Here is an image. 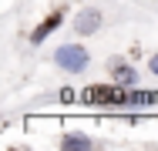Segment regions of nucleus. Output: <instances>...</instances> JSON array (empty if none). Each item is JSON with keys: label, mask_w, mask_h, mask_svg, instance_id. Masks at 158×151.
<instances>
[{"label": "nucleus", "mask_w": 158, "mask_h": 151, "mask_svg": "<svg viewBox=\"0 0 158 151\" xmlns=\"http://www.w3.org/2000/svg\"><path fill=\"white\" fill-rule=\"evenodd\" d=\"M88 51L84 47H77V44H64V47H57L54 51V64L61 67V71H67V74H81L84 67H88Z\"/></svg>", "instance_id": "nucleus-1"}, {"label": "nucleus", "mask_w": 158, "mask_h": 151, "mask_svg": "<svg viewBox=\"0 0 158 151\" xmlns=\"http://www.w3.org/2000/svg\"><path fill=\"white\" fill-rule=\"evenodd\" d=\"M98 27H101V10H98V7H84V10L74 17L77 37H91V34H98Z\"/></svg>", "instance_id": "nucleus-2"}, {"label": "nucleus", "mask_w": 158, "mask_h": 151, "mask_svg": "<svg viewBox=\"0 0 158 151\" xmlns=\"http://www.w3.org/2000/svg\"><path fill=\"white\" fill-rule=\"evenodd\" d=\"M108 71H111V77H114V84H125V88H135V81H138V71L125 64L121 57H111L108 60Z\"/></svg>", "instance_id": "nucleus-3"}, {"label": "nucleus", "mask_w": 158, "mask_h": 151, "mask_svg": "<svg viewBox=\"0 0 158 151\" xmlns=\"http://www.w3.org/2000/svg\"><path fill=\"white\" fill-rule=\"evenodd\" d=\"M61 20H64V10H54V14H47V17L40 20V27L31 34V44H34V47H37V44H44L51 30H57V27H61Z\"/></svg>", "instance_id": "nucleus-4"}, {"label": "nucleus", "mask_w": 158, "mask_h": 151, "mask_svg": "<svg viewBox=\"0 0 158 151\" xmlns=\"http://www.w3.org/2000/svg\"><path fill=\"white\" fill-rule=\"evenodd\" d=\"M61 148H91V138L88 134H64Z\"/></svg>", "instance_id": "nucleus-5"}, {"label": "nucleus", "mask_w": 158, "mask_h": 151, "mask_svg": "<svg viewBox=\"0 0 158 151\" xmlns=\"http://www.w3.org/2000/svg\"><path fill=\"white\" fill-rule=\"evenodd\" d=\"M61 101H77V94H74L71 88H64V91H61Z\"/></svg>", "instance_id": "nucleus-6"}, {"label": "nucleus", "mask_w": 158, "mask_h": 151, "mask_svg": "<svg viewBox=\"0 0 158 151\" xmlns=\"http://www.w3.org/2000/svg\"><path fill=\"white\" fill-rule=\"evenodd\" d=\"M148 67H152V74H155V77H158V54H155V57H152V60H148Z\"/></svg>", "instance_id": "nucleus-7"}]
</instances>
